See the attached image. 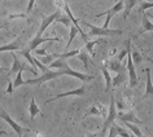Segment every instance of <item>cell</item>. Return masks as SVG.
<instances>
[{
	"label": "cell",
	"mask_w": 153,
	"mask_h": 137,
	"mask_svg": "<svg viewBox=\"0 0 153 137\" xmlns=\"http://www.w3.org/2000/svg\"><path fill=\"white\" fill-rule=\"evenodd\" d=\"M123 45L127 48V73H128V79H130V87L134 88V87L137 85V75H136V70H135V63H134L132 60V55H131V39H127L123 43Z\"/></svg>",
	"instance_id": "obj_1"
},
{
	"label": "cell",
	"mask_w": 153,
	"mask_h": 137,
	"mask_svg": "<svg viewBox=\"0 0 153 137\" xmlns=\"http://www.w3.org/2000/svg\"><path fill=\"white\" fill-rule=\"evenodd\" d=\"M82 25L87 26L90 29L88 35L90 36H120L123 34L122 30H114V29H105V27H97V26L91 25L90 22L87 21H81Z\"/></svg>",
	"instance_id": "obj_2"
},
{
	"label": "cell",
	"mask_w": 153,
	"mask_h": 137,
	"mask_svg": "<svg viewBox=\"0 0 153 137\" xmlns=\"http://www.w3.org/2000/svg\"><path fill=\"white\" fill-rule=\"evenodd\" d=\"M59 77H62L59 68H57V70H51V68H48V70L43 71V74H42L39 78L25 80V84H38V85H40V84H43V83H45V82L53 80V79H56Z\"/></svg>",
	"instance_id": "obj_3"
},
{
	"label": "cell",
	"mask_w": 153,
	"mask_h": 137,
	"mask_svg": "<svg viewBox=\"0 0 153 137\" xmlns=\"http://www.w3.org/2000/svg\"><path fill=\"white\" fill-rule=\"evenodd\" d=\"M117 119V105H116V101H114V97L112 96L110 98V105H109V110H108V114H106V119L102 124V129L100 132V136H104L106 135L109 127L112 125V123Z\"/></svg>",
	"instance_id": "obj_4"
},
{
	"label": "cell",
	"mask_w": 153,
	"mask_h": 137,
	"mask_svg": "<svg viewBox=\"0 0 153 137\" xmlns=\"http://www.w3.org/2000/svg\"><path fill=\"white\" fill-rule=\"evenodd\" d=\"M123 8H125V0H120V1H117L116 4L113 5V8H110V9H108V10H105V12H101V13L96 14V17L99 18V17L106 16V21H105V24H104V26H102V27L108 29V26H109V24H110V21H112L113 16H116V14H117L118 12H121V10L123 9Z\"/></svg>",
	"instance_id": "obj_5"
},
{
	"label": "cell",
	"mask_w": 153,
	"mask_h": 137,
	"mask_svg": "<svg viewBox=\"0 0 153 137\" xmlns=\"http://www.w3.org/2000/svg\"><path fill=\"white\" fill-rule=\"evenodd\" d=\"M61 14L60 10H56V12H53L51 16H48V17H43V21H42V25H40V29H39V31H38L36 34V36H43V34L44 31L48 29V26L53 24V22H56L57 20V17H59Z\"/></svg>",
	"instance_id": "obj_6"
},
{
	"label": "cell",
	"mask_w": 153,
	"mask_h": 137,
	"mask_svg": "<svg viewBox=\"0 0 153 137\" xmlns=\"http://www.w3.org/2000/svg\"><path fill=\"white\" fill-rule=\"evenodd\" d=\"M85 92H86V88H85V85H82V87H79V88H75L73 91H68V92L56 94L55 97H52V98H49V100L45 101V105L49 104V102H52V101H55V100H57V98H64V97H69V96H79V97H82L83 94H85Z\"/></svg>",
	"instance_id": "obj_7"
},
{
	"label": "cell",
	"mask_w": 153,
	"mask_h": 137,
	"mask_svg": "<svg viewBox=\"0 0 153 137\" xmlns=\"http://www.w3.org/2000/svg\"><path fill=\"white\" fill-rule=\"evenodd\" d=\"M0 118H1V119H4V120L7 122V123H8V124L10 125V127L13 128V131L16 132L17 135H20V136H21L22 133H24V128H22L21 125H18V124L16 123V122H14V120L12 119V118L9 116V114L7 113L4 109H1V108H0Z\"/></svg>",
	"instance_id": "obj_8"
},
{
	"label": "cell",
	"mask_w": 153,
	"mask_h": 137,
	"mask_svg": "<svg viewBox=\"0 0 153 137\" xmlns=\"http://www.w3.org/2000/svg\"><path fill=\"white\" fill-rule=\"evenodd\" d=\"M148 31H153V24L151 22V18L147 16V13H144L143 20H141V27L137 30V32H136V35L134 36V39H137V38L141 36L144 32H148Z\"/></svg>",
	"instance_id": "obj_9"
},
{
	"label": "cell",
	"mask_w": 153,
	"mask_h": 137,
	"mask_svg": "<svg viewBox=\"0 0 153 137\" xmlns=\"http://www.w3.org/2000/svg\"><path fill=\"white\" fill-rule=\"evenodd\" d=\"M45 41H60L59 38H43V36H35L34 39L31 40V43L29 44L27 47V51H34L35 48H38L42 43H45Z\"/></svg>",
	"instance_id": "obj_10"
},
{
	"label": "cell",
	"mask_w": 153,
	"mask_h": 137,
	"mask_svg": "<svg viewBox=\"0 0 153 137\" xmlns=\"http://www.w3.org/2000/svg\"><path fill=\"white\" fill-rule=\"evenodd\" d=\"M117 118L121 122H123V123L125 122H130V123H135V124H143V122L140 119H137L134 113H118Z\"/></svg>",
	"instance_id": "obj_11"
},
{
	"label": "cell",
	"mask_w": 153,
	"mask_h": 137,
	"mask_svg": "<svg viewBox=\"0 0 153 137\" xmlns=\"http://www.w3.org/2000/svg\"><path fill=\"white\" fill-rule=\"evenodd\" d=\"M147 73V85H145V92L143 94V98H152L153 100V84H152V77H151V68H145Z\"/></svg>",
	"instance_id": "obj_12"
},
{
	"label": "cell",
	"mask_w": 153,
	"mask_h": 137,
	"mask_svg": "<svg viewBox=\"0 0 153 137\" xmlns=\"http://www.w3.org/2000/svg\"><path fill=\"white\" fill-rule=\"evenodd\" d=\"M125 70H126V68H125V67H122L121 70L117 73L116 77L112 79V87H113V88H117L118 85L123 84V83L126 82V79H127V75H128V74L126 75V74H125Z\"/></svg>",
	"instance_id": "obj_13"
},
{
	"label": "cell",
	"mask_w": 153,
	"mask_h": 137,
	"mask_svg": "<svg viewBox=\"0 0 153 137\" xmlns=\"http://www.w3.org/2000/svg\"><path fill=\"white\" fill-rule=\"evenodd\" d=\"M121 62H122V61H120V60H118L117 57H116V58H112V60H108V61H106V62H105V66L108 67L109 71H113V73H118V71H120L121 68L123 67Z\"/></svg>",
	"instance_id": "obj_14"
},
{
	"label": "cell",
	"mask_w": 153,
	"mask_h": 137,
	"mask_svg": "<svg viewBox=\"0 0 153 137\" xmlns=\"http://www.w3.org/2000/svg\"><path fill=\"white\" fill-rule=\"evenodd\" d=\"M29 114H30V120H34L35 119L36 115H42V111L40 109L38 108L36 102H35V98L31 97V100H30V105H29Z\"/></svg>",
	"instance_id": "obj_15"
},
{
	"label": "cell",
	"mask_w": 153,
	"mask_h": 137,
	"mask_svg": "<svg viewBox=\"0 0 153 137\" xmlns=\"http://www.w3.org/2000/svg\"><path fill=\"white\" fill-rule=\"evenodd\" d=\"M101 73H102V77L105 79V92H109L110 88H112V75H110V71L108 70L106 66H102Z\"/></svg>",
	"instance_id": "obj_16"
},
{
	"label": "cell",
	"mask_w": 153,
	"mask_h": 137,
	"mask_svg": "<svg viewBox=\"0 0 153 137\" xmlns=\"http://www.w3.org/2000/svg\"><path fill=\"white\" fill-rule=\"evenodd\" d=\"M20 45H21V39H17V40H14L13 43H9V44H5V45H3V47H0V53L18 51V49H20Z\"/></svg>",
	"instance_id": "obj_17"
},
{
	"label": "cell",
	"mask_w": 153,
	"mask_h": 137,
	"mask_svg": "<svg viewBox=\"0 0 153 137\" xmlns=\"http://www.w3.org/2000/svg\"><path fill=\"white\" fill-rule=\"evenodd\" d=\"M10 56L13 57V66H12V68L9 70V75H10V74H17L18 71H20L21 66H22V62H21L20 60H18V57L16 56V53H13V51L10 52Z\"/></svg>",
	"instance_id": "obj_18"
},
{
	"label": "cell",
	"mask_w": 153,
	"mask_h": 137,
	"mask_svg": "<svg viewBox=\"0 0 153 137\" xmlns=\"http://www.w3.org/2000/svg\"><path fill=\"white\" fill-rule=\"evenodd\" d=\"M139 0H125V12H123V21L128 17V14L131 13V9L137 4Z\"/></svg>",
	"instance_id": "obj_19"
},
{
	"label": "cell",
	"mask_w": 153,
	"mask_h": 137,
	"mask_svg": "<svg viewBox=\"0 0 153 137\" xmlns=\"http://www.w3.org/2000/svg\"><path fill=\"white\" fill-rule=\"evenodd\" d=\"M69 66L68 62H66V58H56L53 62L49 63V68H64Z\"/></svg>",
	"instance_id": "obj_20"
},
{
	"label": "cell",
	"mask_w": 153,
	"mask_h": 137,
	"mask_svg": "<svg viewBox=\"0 0 153 137\" xmlns=\"http://www.w3.org/2000/svg\"><path fill=\"white\" fill-rule=\"evenodd\" d=\"M101 114H104V108H101V106L96 102V104H95L92 108L90 109V111L86 113V115L83 116V118H86V116H88V115H101Z\"/></svg>",
	"instance_id": "obj_21"
},
{
	"label": "cell",
	"mask_w": 153,
	"mask_h": 137,
	"mask_svg": "<svg viewBox=\"0 0 153 137\" xmlns=\"http://www.w3.org/2000/svg\"><path fill=\"white\" fill-rule=\"evenodd\" d=\"M76 57H78L79 61H82L83 67H85L86 70H88V67H90V57H88V55L83 52V49H82V51L79 52L78 55H76Z\"/></svg>",
	"instance_id": "obj_22"
},
{
	"label": "cell",
	"mask_w": 153,
	"mask_h": 137,
	"mask_svg": "<svg viewBox=\"0 0 153 137\" xmlns=\"http://www.w3.org/2000/svg\"><path fill=\"white\" fill-rule=\"evenodd\" d=\"M69 29H70V35H69V40L66 43V49H69V47L71 45V41L74 40V38L76 36V34H79V30H78V27H76L75 25H71Z\"/></svg>",
	"instance_id": "obj_23"
},
{
	"label": "cell",
	"mask_w": 153,
	"mask_h": 137,
	"mask_svg": "<svg viewBox=\"0 0 153 137\" xmlns=\"http://www.w3.org/2000/svg\"><path fill=\"white\" fill-rule=\"evenodd\" d=\"M85 43H86V44H85V48L87 49V52L91 53L92 56H95V53H94V47H95V45H96L97 43H100V36H99V39H97V40H92V41L87 39Z\"/></svg>",
	"instance_id": "obj_24"
},
{
	"label": "cell",
	"mask_w": 153,
	"mask_h": 137,
	"mask_svg": "<svg viewBox=\"0 0 153 137\" xmlns=\"http://www.w3.org/2000/svg\"><path fill=\"white\" fill-rule=\"evenodd\" d=\"M125 125H126V128H128L130 131H131L135 136H137V137L143 136V133H141V131H140L139 128H137V125H136L135 123H130V122H125Z\"/></svg>",
	"instance_id": "obj_25"
},
{
	"label": "cell",
	"mask_w": 153,
	"mask_h": 137,
	"mask_svg": "<svg viewBox=\"0 0 153 137\" xmlns=\"http://www.w3.org/2000/svg\"><path fill=\"white\" fill-rule=\"evenodd\" d=\"M56 22H60V24H62L64 26H66V27H70V26L73 25V24H71L70 17H69L68 14H66V16H62V14H60V16L57 17Z\"/></svg>",
	"instance_id": "obj_26"
},
{
	"label": "cell",
	"mask_w": 153,
	"mask_h": 137,
	"mask_svg": "<svg viewBox=\"0 0 153 137\" xmlns=\"http://www.w3.org/2000/svg\"><path fill=\"white\" fill-rule=\"evenodd\" d=\"M21 55L24 56L25 58L29 61L30 65H33V66H36L35 62H34V57H33L31 55H30V51H27V49H25V51H21Z\"/></svg>",
	"instance_id": "obj_27"
},
{
	"label": "cell",
	"mask_w": 153,
	"mask_h": 137,
	"mask_svg": "<svg viewBox=\"0 0 153 137\" xmlns=\"http://www.w3.org/2000/svg\"><path fill=\"white\" fill-rule=\"evenodd\" d=\"M117 127H118V124H116V123L113 122L112 125H110L109 129H108V135L112 136V137H113V136H118V129H117Z\"/></svg>",
	"instance_id": "obj_28"
},
{
	"label": "cell",
	"mask_w": 153,
	"mask_h": 137,
	"mask_svg": "<svg viewBox=\"0 0 153 137\" xmlns=\"http://www.w3.org/2000/svg\"><path fill=\"white\" fill-rule=\"evenodd\" d=\"M152 7H153V1H145L144 0V1L141 3V5L139 7V12L143 13V10H147L148 8H152Z\"/></svg>",
	"instance_id": "obj_29"
},
{
	"label": "cell",
	"mask_w": 153,
	"mask_h": 137,
	"mask_svg": "<svg viewBox=\"0 0 153 137\" xmlns=\"http://www.w3.org/2000/svg\"><path fill=\"white\" fill-rule=\"evenodd\" d=\"M131 55H132V60H134V63H135V65H139L141 61H143V57H141L137 52H135V51L132 52L131 51Z\"/></svg>",
	"instance_id": "obj_30"
},
{
	"label": "cell",
	"mask_w": 153,
	"mask_h": 137,
	"mask_svg": "<svg viewBox=\"0 0 153 137\" xmlns=\"http://www.w3.org/2000/svg\"><path fill=\"white\" fill-rule=\"evenodd\" d=\"M125 57H127V48H126L125 45H123V48H122L121 51H120V53H118L117 58L120 60V61H123V58H125Z\"/></svg>",
	"instance_id": "obj_31"
},
{
	"label": "cell",
	"mask_w": 153,
	"mask_h": 137,
	"mask_svg": "<svg viewBox=\"0 0 153 137\" xmlns=\"http://www.w3.org/2000/svg\"><path fill=\"white\" fill-rule=\"evenodd\" d=\"M118 129V136H123V137H130V132L128 131H126V129H123L121 127V125H118L117 127Z\"/></svg>",
	"instance_id": "obj_32"
},
{
	"label": "cell",
	"mask_w": 153,
	"mask_h": 137,
	"mask_svg": "<svg viewBox=\"0 0 153 137\" xmlns=\"http://www.w3.org/2000/svg\"><path fill=\"white\" fill-rule=\"evenodd\" d=\"M34 52H35V55H38V56H47L48 53H47V51L45 49H38V48H35L34 49Z\"/></svg>",
	"instance_id": "obj_33"
},
{
	"label": "cell",
	"mask_w": 153,
	"mask_h": 137,
	"mask_svg": "<svg viewBox=\"0 0 153 137\" xmlns=\"http://www.w3.org/2000/svg\"><path fill=\"white\" fill-rule=\"evenodd\" d=\"M34 3H35V0H30L29 1V4H27V8H26V14H29L30 12H31V9H33V7H34Z\"/></svg>",
	"instance_id": "obj_34"
},
{
	"label": "cell",
	"mask_w": 153,
	"mask_h": 137,
	"mask_svg": "<svg viewBox=\"0 0 153 137\" xmlns=\"http://www.w3.org/2000/svg\"><path fill=\"white\" fill-rule=\"evenodd\" d=\"M13 89H14L13 83H12V82H9V84H8V87H7V89H5V93L12 94V93H13Z\"/></svg>",
	"instance_id": "obj_35"
},
{
	"label": "cell",
	"mask_w": 153,
	"mask_h": 137,
	"mask_svg": "<svg viewBox=\"0 0 153 137\" xmlns=\"http://www.w3.org/2000/svg\"><path fill=\"white\" fill-rule=\"evenodd\" d=\"M5 71H9L8 68H4V67H0V73H5Z\"/></svg>",
	"instance_id": "obj_36"
},
{
	"label": "cell",
	"mask_w": 153,
	"mask_h": 137,
	"mask_svg": "<svg viewBox=\"0 0 153 137\" xmlns=\"http://www.w3.org/2000/svg\"><path fill=\"white\" fill-rule=\"evenodd\" d=\"M147 16L149 17V18H151V20L153 21V14H151V13H147Z\"/></svg>",
	"instance_id": "obj_37"
},
{
	"label": "cell",
	"mask_w": 153,
	"mask_h": 137,
	"mask_svg": "<svg viewBox=\"0 0 153 137\" xmlns=\"http://www.w3.org/2000/svg\"><path fill=\"white\" fill-rule=\"evenodd\" d=\"M5 26H7V22H4V24H1V25H0V29H3V27H5Z\"/></svg>",
	"instance_id": "obj_38"
},
{
	"label": "cell",
	"mask_w": 153,
	"mask_h": 137,
	"mask_svg": "<svg viewBox=\"0 0 153 137\" xmlns=\"http://www.w3.org/2000/svg\"><path fill=\"white\" fill-rule=\"evenodd\" d=\"M0 135H7V132H4V131H1V129H0Z\"/></svg>",
	"instance_id": "obj_39"
},
{
	"label": "cell",
	"mask_w": 153,
	"mask_h": 137,
	"mask_svg": "<svg viewBox=\"0 0 153 137\" xmlns=\"http://www.w3.org/2000/svg\"><path fill=\"white\" fill-rule=\"evenodd\" d=\"M145 1H153V0H145Z\"/></svg>",
	"instance_id": "obj_40"
},
{
	"label": "cell",
	"mask_w": 153,
	"mask_h": 137,
	"mask_svg": "<svg viewBox=\"0 0 153 137\" xmlns=\"http://www.w3.org/2000/svg\"><path fill=\"white\" fill-rule=\"evenodd\" d=\"M0 1H1V0H0Z\"/></svg>",
	"instance_id": "obj_41"
}]
</instances>
